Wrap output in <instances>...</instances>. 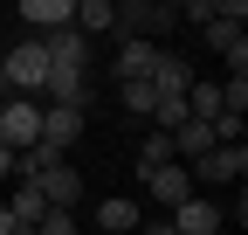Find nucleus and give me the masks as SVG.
<instances>
[{
	"label": "nucleus",
	"mask_w": 248,
	"mask_h": 235,
	"mask_svg": "<svg viewBox=\"0 0 248 235\" xmlns=\"http://www.w3.org/2000/svg\"><path fill=\"white\" fill-rule=\"evenodd\" d=\"M179 21V7H159V0H124V7H110V28H124V42H152L159 49V35Z\"/></svg>",
	"instance_id": "f257e3e1"
},
{
	"label": "nucleus",
	"mask_w": 248,
	"mask_h": 235,
	"mask_svg": "<svg viewBox=\"0 0 248 235\" xmlns=\"http://www.w3.org/2000/svg\"><path fill=\"white\" fill-rule=\"evenodd\" d=\"M42 138V104L35 97H0V145L7 152H28Z\"/></svg>",
	"instance_id": "f03ea898"
},
{
	"label": "nucleus",
	"mask_w": 248,
	"mask_h": 235,
	"mask_svg": "<svg viewBox=\"0 0 248 235\" xmlns=\"http://www.w3.org/2000/svg\"><path fill=\"white\" fill-rule=\"evenodd\" d=\"M186 173H193V187H228V180L248 173V145H214V152H200Z\"/></svg>",
	"instance_id": "7ed1b4c3"
},
{
	"label": "nucleus",
	"mask_w": 248,
	"mask_h": 235,
	"mask_svg": "<svg viewBox=\"0 0 248 235\" xmlns=\"http://www.w3.org/2000/svg\"><path fill=\"white\" fill-rule=\"evenodd\" d=\"M42 49H48V76H90V42L76 28H55Z\"/></svg>",
	"instance_id": "20e7f679"
},
{
	"label": "nucleus",
	"mask_w": 248,
	"mask_h": 235,
	"mask_svg": "<svg viewBox=\"0 0 248 235\" xmlns=\"http://www.w3.org/2000/svg\"><path fill=\"white\" fill-rule=\"evenodd\" d=\"M28 187H35V194L48 201V208H62V215H76V201H83V173H76L69 159H62V166H48V173H42V180H28Z\"/></svg>",
	"instance_id": "39448f33"
},
{
	"label": "nucleus",
	"mask_w": 248,
	"mask_h": 235,
	"mask_svg": "<svg viewBox=\"0 0 248 235\" xmlns=\"http://www.w3.org/2000/svg\"><path fill=\"white\" fill-rule=\"evenodd\" d=\"M172 235H221V201L214 194H193L172 208Z\"/></svg>",
	"instance_id": "423d86ee"
},
{
	"label": "nucleus",
	"mask_w": 248,
	"mask_h": 235,
	"mask_svg": "<svg viewBox=\"0 0 248 235\" xmlns=\"http://www.w3.org/2000/svg\"><path fill=\"white\" fill-rule=\"evenodd\" d=\"M138 187H152V201H159V208H179V201H193V194H200V187H193V173H186L179 159L159 166V173H145Z\"/></svg>",
	"instance_id": "0eeeda50"
},
{
	"label": "nucleus",
	"mask_w": 248,
	"mask_h": 235,
	"mask_svg": "<svg viewBox=\"0 0 248 235\" xmlns=\"http://www.w3.org/2000/svg\"><path fill=\"white\" fill-rule=\"evenodd\" d=\"M152 90L159 97H186V83H193V69H186V55H172V49H159V63H152Z\"/></svg>",
	"instance_id": "6e6552de"
},
{
	"label": "nucleus",
	"mask_w": 248,
	"mask_h": 235,
	"mask_svg": "<svg viewBox=\"0 0 248 235\" xmlns=\"http://www.w3.org/2000/svg\"><path fill=\"white\" fill-rule=\"evenodd\" d=\"M97 228L104 235H131V228H145V215H138V201H104V208H97Z\"/></svg>",
	"instance_id": "1a4fd4ad"
},
{
	"label": "nucleus",
	"mask_w": 248,
	"mask_h": 235,
	"mask_svg": "<svg viewBox=\"0 0 248 235\" xmlns=\"http://www.w3.org/2000/svg\"><path fill=\"white\" fill-rule=\"evenodd\" d=\"M152 63H159V49H152V42H124V49H117V76H124V83H145Z\"/></svg>",
	"instance_id": "9d476101"
},
{
	"label": "nucleus",
	"mask_w": 248,
	"mask_h": 235,
	"mask_svg": "<svg viewBox=\"0 0 248 235\" xmlns=\"http://www.w3.org/2000/svg\"><path fill=\"white\" fill-rule=\"evenodd\" d=\"M7 215H14V228H28V235H35V221L48 215V201H42L35 187H28V180H14V201H7Z\"/></svg>",
	"instance_id": "9b49d317"
},
{
	"label": "nucleus",
	"mask_w": 248,
	"mask_h": 235,
	"mask_svg": "<svg viewBox=\"0 0 248 235\" xmlns=\"http://www.w3.org/2000/svg\"><path fill=\"white\" fill-rule=\"evenodd\" d=\"M179 152H172V138L166 132H145V145H138V180H145V173H159V166H172Z\"/></svg>",
	"instance_id": "f8f14e48"
},
{
	"label": "nucleus",
	"mask_w": 248,
	"mask_h": 235,
	"mask_svg": "<svg viewBox=\"0 0 248 235\" xmlns=\"http://www.w3.org/2000/svg\"><path fill=\"white\" fill-rule=\"evenodd\" d=\"M110 28V0H76V35L90 42V35H104Z\"/></svg>",
	"instance_id": "ddd939ff"
},
{
	"label": "nucleus",
	"mask_w": 248,
	"mask_h": 235,
	"mask_svg": "<svg viewBox=\"0 0 248 235\" xmlns=\"http://www.w3.org/2000/svg\"><path fill=\"white\" fill-rule=\"evenodd\" d=\"M117 104L131 111V118H152V104H159V90H152V83H117Z\"/></svg>",
	"instance_id": "4468645a"
},
{
	"label": "nucleus",
	"mask_w": 248,
	"mask_h": 235,
	"mask_svg": "<svg viewBox=\"0 0 248 235\" xmlns=\"http://www.w3.org/2000/svg\"><path fill=\"white\" fill-rule=\"evenodd\" d=\"M35 235H76V215H62V208H48V215L35 221Z\"/></svg>",
	"instance_id": "2eb2a0df"
},
{
	"label": "nucleus",
	"mask_w": 248,
	"mask_h": 235,
	"mask_svg": "<svg viewBox=\"0 0 248 235\" xmlns=\"http://www.w3.org/2000/svg\"><path fill=\"white\" fill-rule=\"evenodd\" d=\"M0 180H14V152H7V145H0Z\"/></svg>",
	"instance_id": "dca6fc26"
},
{
	"label": "nucleus",
	"mask_w": 248,
	"mask_h": 235,
	"mask_svg": "<svg viewBox=\"0 0 248 235\" xmlns=\"http://www.w3.org/2000/svg\"><path fill=\"white\" fill-rule=\"evenodd\" d=\"M0 235H14V215H7V201H0Z\"/></svg>",
	"instance_id": "f3484780"
},
{
	"label": "nucleus",
	"mask_w": 248,
	"mask_h": 235,
	"mask_svg": "<svg viewBox=\"0 0 248 235\" xmlns=\"http://www.w3.org/2000/svg\"><path fill=\"white\" fill-rule=\"evenodd\" d=\"M145 235H172V221H152V228H145Z\"/></svg>",
	"instance_id": "a211bd4d"
}]
</instances>
